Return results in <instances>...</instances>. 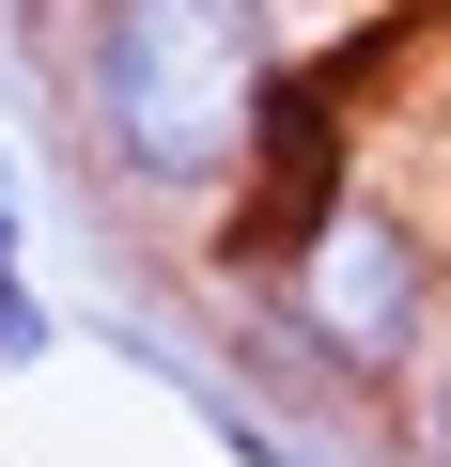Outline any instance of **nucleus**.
<instances>
[{
    "instance_id": "f257e3e1",
    "label": "nucleus",
    "mask_w": 451,
    "mask_h": 467,
    "mask_svg": "<svg viewBox=\"0 0 451 467\" xmlns=\"http://www.w3.org/2000/svg\"><path fill=\"white\" fill-rule=\"evenodd\" d=\"M281 78L265 0H78V125L125 202H218L265 156Z\"/></svg>"
},
{
    "instance_id": "f03ea898",
    "label": "nucleus",
    "mask_w": 451,
    "mask_h": 467,
    "mask_svg": "<svg viewBox=\"0 0 451 467\" xmlns=\"http://www.w3.org/2000/svg\"><path fill=\"white\" fill-rule=\"evenodd\" d=\"M265 312H281L327 374H405L420 327H436V234H420V202L343 187L296 250H265Z\"/></svg>"
},
{
    "instance_id": "7ed1b4c3",
    "label": "nucleus",
    "mask_w": 451,
    "mask_h": 467,
    "mask_svg": "<svg viewBox=\"0 0 451 467\" xmlns=\"http://www.w3.org/2000/svg\"><path fill=\"white\" fill-rule=\"evenodd\" d=\"M47 343H63V312L32 296V265L0 250V374H47Z\"/></svg>"
},
{
    "instance_id": "20e7f679",
    "label": "nucleus",
    "mask_w": 451,
    "mask_h": 467,
    "mask_svg": "<svg viewBox=\"0 0 451 467\" xmlns=\"http://www.w3.org/2000/svg\"><path fill=\"white\" fill-rule=\"evenodd\" d=\"M420 436H436V467H451V358H436V405H420Z\"/></svg>"
},
{
    "instance_id": "39448f33",
    "label": "nucleus",
    "mask_w": 451,
    "mask_h": 467,
    "mask_svg": "<svg viewBox=\"0 0 451 467\" xmlns=\"http://www.w3.org/2000/svg\"><path fill=\"white\" fill-rule=\"evenodd\" d=\"M16 218H32V187H16V156H0V250H16Z\"/></svg>"
}]
</instances>
